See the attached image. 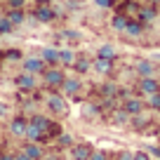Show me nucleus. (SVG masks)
<instances>
[{
	"instance_id": "1",
	"label": "nucleus",
	"mask_w": 160,
	"mask_h": 160,
	"mask_svg": "<svg viewBox=\"0 0 160 160\" xmlns=\"http://www.w3.org/2000/svg\"><path fill=\"white\" fill-rule=\"evenodd\" d=\"M42 104H45L47 115H52V118L64 120V118H68V113H71V101H68V97H64L59 90H45Z\"/></svg>"
},
{
	"instance_id": "2",
	"label": "nucleus",
	"mask_w": 160,
	"mask_h": 160,
	"mask_svg": "<svg viewBox=\"0 0 160 160\" xmlns=\"http://www.w3.org/2000/svg\"><path fill=\"white\" fill-rule=\"evenodd\" d=\"M85 82H82V75H66V80L61 82V94L68 97V101H75V104H82L85 101Z\"/></svg>"
},
{
	"instance_id": "3",
	"label": "nucleus",
	"mask_w": 160,
	"mask_h": 160,
	"mask_svg": "<svg viewBox=\"0 0 160 160\" xmlns=\"http://www.w3.org/2000/svg\"><path fill=\"white\" fill-rule=\"evenodd\" d=\"M66 80V68L64 66H47L40 75V85L45 90H61V82Z\"/></svg>"
},
{
	"instance_id": "4",
	"label": "nucleus",
	"mask_w": 160,
	"mask_h": 160,
	"mask_svg": "<svg viewBox=\"0 0 160 160\" xmlns=\"http://www.w3.org/2000/svg\"><path fill=\"white\" fill-rule=\"evenodd\" d=\"M12 85H14V90L21 92V94H33L40 87V75H31V73L19 71V73L12 78Z\"/></svg>"
},
{
	"instance_id": "5",
	"label": "nucleus",
	"mask_w": 160,
	"mask_h": 160,
	"mask_svg": "<svg viewBox=\"0 0 160 160\" xmlns=\"http://www.w3.org/2000/svg\"><path fill=\"white\" fill-rule=\"evenodd\" d=\"M26 127H28V115H24L21 111L7 118V134H10L12 139L24 141L26 139Z\"/></svg>"
},
{
	"instance_id": "6",
	"label": "nucleus",
	"mask_w": 160,
	"mask_h": 160,
	"mask_svg": "<svg viewBox=\"0 0 160 160\" xmlns=\"http://www.w3.org/2000/svg\"><path fill=\"white\" fill-rule=\"evenodd\" d=\"M153 127H155V113L151 108H146V111H141V113L132 115L127 130H132V132H151Z\"/></svg>"
},
{
	"instance_id": "7",
	"label": "nucleus",
	"mask_w": 160,
	"mask_h": 160,
	"mask_svg": "<svg viewBox=\"0 0 160 160\" xmlns=\"http://www.w3.org/2000/svg\"><path fill=\"white\" fill-rule=\"evenodd\" d=\"M28 14H31V19H33L35 24L50 26V24H54V21L59 19L61 12H59V10H54V5H35V7H33V12H28Z\"/></svg>"
},
{
	"instance_id": "8",
	"label": "nucleus",
	"mask_w": 160,
	"mask_h": 160,
	"mask_svg": "<svg viewBox=\"0 0 160 160\" xmlns=\"http://www.w3.org/2000/svg\"><path fill=\"white\" fill-rule=\"evenodd\" d=\"M132 73H134V78H151V75H158V64H155L153 59H137L134 64H132Z\"/></svg>"
},
{
	"instance_id": "9",
	"label": "nucleus",
	"mask_w": 160,
	"mask_h": 160,
	"mask_svg": "<svg viewBox=\"0 0 160 160\" xmlns=\"http://www.w3.org/2000/svg\"><path fill=\"white\" fill-rule=\"evenodd\" d=\"M134 90H137V94L139 97H151V94H155V92H160V80H158V75H151V78H139L137 80V85H134Z\"/></svg>"
},
{
	"instance_id": "10",
	"label": "nucleus",
	"mask_w": 160,
	"mask_h": 160,
	"mask_svg": "<svg viewBox=\"0 0 160 160\" xmlns=\"http://www.w3.org/2000/svg\"><path fill=\"white\" fill-rule=\"evenodd\" d=\"M92 153H94V144H92V141H82V139L75 141V144L68 148L71 160H90Z\"/></svg>"
},
{
	"instance_id": "11",
	"label": "nucleus",
	"mask_w": 160,
	"mask_h": 160,
	"mask_svg": "<svg viewBox=\"0 0 160 160\" xmlns=\"http://www.w3.org/2000/svg\"><path fill=\"white\" fill-rule=\"evenodd\" d=\"M45 68H47V64L40 59L38 54H28L21 61V71H24V73H31V75H42Z\"/></svg>"
},
{
	"instance_id": "12",
	"label": "nucleus",
	"mask_w": 160,
	"mask_h": 160,
	"mask_svg": "<svg viewBox=\"0 0 160 160\" xmlns=\"http://www.w3.org/2000/svg\"><path fill=\"white\" fill-rule=\"evenodd\" d=\"M80 115L85 120H104V108H101L99 101H82V106H80Z\"/></svg>"
},
{
	"instance_id": "13",
	"label": "nucleus",
	"mask_w": 160,
	"mask_h": 160,
	"mask_svg": "<svg viewBox=\"0 0 160 160\" xmlns=\"http://www.w3.org/2000/svg\"><path fill=\"white\" fill-rule=\"evenodd\" d=\"M115 71V61L111 59H101V57H94L92 59V73L97 75H104V78H111Z\"/></svg>"
},
{
	"instance_id": "14",
	"label": "nucleus",
	"mask_w": 160,
	"mask_h": 160,
	"mask_svg": "<svg viewBox=\"0 0 160 160\" xmlns=\"http://www.w3.org/2000/svg\"><path fill=\"white\" fill-rule=\"evenodd\" d=\"M160 17V7L158 5H148V2H144L141 5V12H139V21L148 28V26H153L155 21H158Z\"/></svg>"
},
{
	"instance_id": "15",
	"label": "nucleus",
	"mask_w": 160,
	"mask_h": 160,
	"mask_svg": "<svg viewBox=\"0 0 160 160\" xmlns=\"http://www.w3.org/2000/svg\"><path fill=\"white\" fill-rule=\"evenodd\" d=\"M141 5H144V2H139V0H122V2H120L113 12H122L127 19H139Z\"/></svg>"
},
{
	"instance_id": "16",
	"label": "nucleus",
	"mask_w": 160,
	"mask_h": 160,
	"mask_svg": "<svg viewBox=\"0 0 160 160\" xmlns=\"http://www.w3.org/2000/svg\"><path fill=\"white\" fill-rule=\"evenodd\" d=\"M21 151H24L26 155H28V158H33V160H42L45 158V153H47V148L42 144H35V141H21V146H19Z\"/></svg>"
},
{
	"instance_id": "17",
	"label": "nucleus",
	"mask_w": 160,
	"mask_h": 160,
	"mask_svg": "<svg viewBox=\"0 0 160 160\" xmlns=\"http://www.w3.org/2000/svg\"><path fill=\"white\" fill-rule=\"evenodd\" d=\"M130 118H132V115L127 113L122 106H120V108H115V111H111V113L106 115L108 125H113V127H127V125H130Z\"/></svg>"
},
{
	"instance_id": "18",
	"label": "nucleus",
	"mask_w": 160,
	"mask_h": 160,
	"mask_svg": "<svg viewBox=\"0 0 160 160\" xmlns=\"http://www.w3.org/2000/svg\"><path fill=\"white\" fill-rule=\"evenodd\" d=\"M71 68L75 71V75H87V73H92V59L87 54H78Z\"/></svg>"
},
{
	"instance_id": "19",
	"label": "nucleus",
	"mask_w": 160,
	"mask_h": 160,
	"mask_svg": "<svg viewBox=\"0 0 160 160\" xmlns=\"http://www.w3.org/2000/svg\"><path fill=\"white\" fill-rule=\"evenodd\" d=\"M61 132H66L64 122H61L59 118H50V122H47V127H45V137L50 139V144H54V139L61 134Z\"/></svg>"
},
{
	"instance_id": "20",
	"label": "nucleus",
	"mask_w": 160,
	"mask_h": 160,
	"mask_svg": "<svg viewBox=\"0 0 160 160\" xmlns=\"http://www.w3.org/2000/svg\"><path fill=\"white\" fill-rule=\"evenodd\" d=\"M122 108L130 115H137V113H141V111H146V99L144 97H132V99L122 101Z\"/></svg>"
},
{
	"instance_id": "21",
	"label": "nucleus",
	"mask_w": 160,
	"mask_h": 160,
	"mask_svg": "<svg viewBox=\"0 0 160 160\" xmlns=\"http://www.w3.org/2000/svg\"><path fill=\"white\" fill-rule=\"evenodd\" d=\"M144 33H146V26L141 24L139 19H130V21H127V26H125V33H122V35H127V38H132V40H134V38L139 40Z\"/></svg>"
},
{
	"instance_id": "22",
	"label": "nucleus",
	"mask_w": 160,
	"mask_h": 160,
	"mask_svg": "<svg viewBox=\"0 0 160 160\" xmlns=\"http://www.w3.org/2000/svg\"><path fill=\"white\" fill-rule=\"evenodd\" d=\"M2 61L5 64H21L24 61V50L21 47H2Z\"/></svg>"
},
{
	"instance_id": "23",
	"label": "nucleus",
	"mask_w": 160,
	"mask_h": 160,
	"mask_svg": "<svg viewBox=\"0 0 160 160\" xmlns=\"http://www.w3.org/2000/svg\"><path fill=\"white\" fill-rule=\"evenodd\" d=\"M94 57H101V59H111V61H118V59H120V52H118V47H115V45H108V42H104V45L97 47Z\"/></svg>"
},
{
	"instance_id": "24",
	"label": "nucleus",
	"mask_w": 160,
	"mask_h": 160,
	"mask_svg": "<svg viewBox=\"0 0 160 160\" xmlns=\"http://www.w3.org/2000/svg\"><path fill=\"white\" fill-rule=\"evenodd\" d=\"M127 21H130V19H127L122 12H115V14H111V19H108V28L113 31V33H125Z\"/></svg>"
},
{
	"instance_id": "25",
	"label": "nucleus",
	"mask_w": 160,
	"mask_h": 160,
	"mask_svg": "<svg viewBox=\"0 0 160 160\" xmlns=\"http://www.w3.org/2000/svg\"><path fill=\"white\" fill-rule=\"evenodd\" d=\"M38 57L45 61L47 66H61L59 64V47H42Z\"/></svg>"
},
{
	"instance_id": "26",
	"label": "nucleus",
	"mask_w": 160,
	"mask_h": 160,
	"mask_svg": "<svg viewBox=\"0 0 160 160\" xmlns=\"http://www.w3.org/2000/svg\"><path fill=\"white\" fill-rule=\"evenodd\" d=\"M118 90H120L118 80H113V78L104 80V82L99 85V99H101V97H118Z\"/></svg>"
},
{
	"instance_id": "27",
	"label": "nucleus",
	"mask_w": 160,
	"mask_h": 160,
	"mask_svg": "<svg viewBox=\"0 0 160 160\" xmlns=\"http://www.w3.org/2000/svg\"><path fill=\"white\" fill-rule=\"evenodd\" d=\"M75 57H78V52H75L71 45H66V47H59V64L64 66V68H71V66H73Z\"/></svg>"
},
{
	"instance_id": "28",
	"label": "nucleus",
	"mask_w": 160,
	"mask_h": 160,
	"mask_svg": "<svg viewBox=\"0 0 160 160\" xmlns=\"http://www.w3.org/2000/svg\"><path fill=\"white\" fill-rule=\"evenodd\" d=\"M5 17L12 21L14 28H19V26H24L26 21H28V12L26 10H5Z\"/></svg>"
},
{
	"instance_id": "29",
	"label": "nucleus",
	"mask_w": 160,
	"mask_h": 160,
	"mask_svg": "<svg viewBox=\"0 0 160 160\" xmlns=\"http://www.w3.org/2000/svg\"><path fill=\"white\" fill-rule=\"evenodd\" d=\"M75 141H78V139H75V137L71 134V132H61V134H59V137H57V139H54V148L64 153V151H68L71 146L75 144Z\"/></svg>"
},
{
	"instance_id": "30",
	"label": "nucleus",
	"mask_w": 160,
	"mask_h": 160,
	"mask_svg": "<svg viewBox=\"0 0 160 160\" xmlns=\"http://www.w3.org/2000/svg\"><path fill=\"white\" fill-rule=\"evenodd\" d=\"M59 38H61V42L78 45L80 40H82V33H80V31H75V28H61V31H59Z\"/></svg>"
},
{
	"instance_id": "31",
	"label": "nucleus",
	"mask_w": 160,
	"mask_h": 160,
	"mask_svg": "<svg viewBox=\"0 0 160 160\" xmlns=\"http://www.w3.org/2000/svg\"><path fill=\"white\" fill-rule=\"evenodd\" d=\"M14 26H12V21L7 19L5 14H0V38H2V35H14Z\"/></svg>"
},
{
	"instance_id": "32",
	"label": "nucleus",
	"mask_w": 160,
	"mask_h": 160,
	"mask_svg": "<svg viewBox=\"0 0 160 160\" xmlns=\"http://www.w3.org/2000/svg\"><path fill=\"white\" fill-rule=\"evenodd\" d=\"M146 108H151L155 115H160V92H155V94L146 97Z\"/></svg>"
},
{
	"instance_id": "33",
	"label": "nucleus",
	"mask_w": 160,
	"mask_h": 160,
	"mask_svg": "<svg viewBox=\"0 0 160 160\" xmlns=\"http://www.w3.org/2000/svg\"><path fill=\"white\" fill-rule=\"evenodd\" d=\"M132 97H139V94H137V90H134V87L120 85V90H118V99H120V101H127V99H132Z\"/></svg>"
},
{
	"instance_id": "34",
	"label": "nucleus",
	"mask_w": 160,
	"mask_h": 160,
	"mask_svg": "<svg viewBox=\"0 0 160 160\" xmlns=\"http://www.w3.org/2000/svg\"><path fill=\"white\" fill-rule=\"evenodd\" d=\"M90 160H113V151L111 148H94Z\"/></svg>"
},
{
	"instance_id": "35",
	"label": "nucleus",
	"mask_w": 160,
	"mask_h": 160,
	"mask_svg": "<svg viewBox=\"0 0 160 160\" xmlns=\"http://www.w3.org/2000/svg\"><path fill=\"white\" fill-rule=\"evenodd\" d=\"M113 160H134V151H130V148L113 151Z\"/></svg>"
},
{
	"instance_id": "36",
	"label": "nucleus",
	"mask_w": 160,
	"mask_h": 160,
	"mask_svg": "<svg viewBox=\"0 0 160 160\" xmlns=\"http://www.w3.org/2000/svg\"><path fill=\"white\" fill-rule=\"evenodd\" d=\"M5 10H26V0H2Z\"/></svg>"
},
{
	"instance_id": "37",
	"label": "nucleus",
	"mask_w": 160,
	"mask_h": 160,
	"mask_svg": "<svg viewBox=\"0 0 160 160\" xmlns=\"http://www.w3.org/2000/svg\"><path fill=\"white\" fill-rule=\"evenodd\" d=\"M144 151H146L153 160H160V141H158V144H146Z\"/></svg>"
},
{
	"instance_id": "38",
	"label": "nucleus",
	"mask_w": 160,
	"mask_h": 160,
	"mask_svg": "<svg viewBox=\"0 0 160 160\" xmlns=\"http://www.w3.org/2000/svg\"><path fill=\"white\" fill-rule=\"evenodd\" d=\"M42 160H64V153L57 151V148H52V151H47V153H45V158H42Z\"/></svg>"
},
{
	"instance_id": "39",
	"label": "nucleus",
	"mask_w": 160,
	"mask_h": 160,
	"mask_svg": "<svg viewBox=\"0 0 160 160\" xmlns=\"http://www.w3.org/2000/svg\"><path fill=\"white\" fill-rule=\"evenodd\" d=\"M94 2V7H99V10H113V2L111 0H92Z\"/></svg>"
},
{
	"instance_id": "40",
	"label": "nucleus",
	"mask_w": 160,
	"mask_h": 160,
	"mask_svg": "<svg viewBox=\"0 0 160 160\" xmlns=\"http://www.w3.org/2000/svg\"><path fill=\"white\" fill-rule=\"evenodd\" d=\"M10 118V104L7 101H0V120Z\"/></svg>"
},
{
	"instance_id": "41",
	"label": "nucleus",
	"mask_w": 160,
	"mask_h": 160,
	"mask_svg": "<svg viewBox=\"0 0 160 160\" xmlns=\"http://www.w3.org/2000/svg\"><path fill=\"white\" fill-rule=\"evenodd\" d=\"M134 160H153V158H151L144 148H137V151H134Z\"/></svg>"
},
{
	"instance_id": "42",
	"label": "nucleus",
	"mask_w": 160,
	"mask_h": 160,
	"mask_svg": "<svg viewBox=\"0 0 160 160\" xmlns=\"http://www.w3.org/2000/svg\"><path fill=\"white\" fill-rule=\"evenodd\" d=\"M14 160H33V158H28V155L19 148V151H14Z\"/></svg>"
},
{
	"instance_id": "43",
	"label": "nucleus",
	"mask_w": 160,
	"mask_h": 160,
	"mask_svg": "<svg viewBox=\"0 0 160 160\" xmlns=\"http://www.w3.org/2000/svg\"><path fill=\"white\" fill-rule=\"evenodd\" d=\"M0 160H14V153H10V151H0Z\"/></svg>"
},
{
	"instance_id": "44",
	"label": "nucleus",
	"mask_w": 160,
	"mask_h": 160,
	"mask_svg": "<svg viewBox=\"0 0 160 160\" xmlns=\"http://www.w3.org/2000/svg\"><path fill=\"white\" fill-rule=\"evenodd\" d=\"M35 5H52V0H33Z\"/></svg>"
},
{
	"instance_id": "45",
	"label": "nucleus",
	"mask_w": 160,
	"mask_h": 160,
	"mask_svg": "<svg viewBox=\"0 0 160 160\" xmlns=\"http://www.w3.org/2000/svg\"><path fill=\"white\" fill-rule=\"evenodd\" d=\"M144 2H148V5H158V7H160V0H144Z\"/></svg>"
},
{
	"instance_id": "46",
	"label": "nucleus",
	"mask_w": 160,
	"mask_h": 160,
	"mask_svg": "<svg viewBox=\"0 0 160 160\" xmlns=\"http://www.w3.org/2000/svg\"><path fill=\"white\" fill-rule=\"evenodd\" d=\"M111 2H113V10H115V7H118L120 2H122V0H111Z\"/></svg>"
},
{
	"instance_id": "47",
	"label": "nucleus",
	"mask_w": 160,
	"mask_h": 160,
	"mask_svg": "<svg viewBox=\"0 0 160 160\" xmlns=\"http://www.w3.org/2000/svg\"><path fill=\"white\" fill-rule=\"evenodd\" d=\"M158 80H160V66H158Z\"/></svg>"
},
{
	"instance_id": "48",
	"label": "nucleus",
	"mask_w": 160,
	"mask_h": 160,
	"mask_svg": "<svg viewBox=\"0 0 160 160\" xmlns=\"http://www.w3.org/2000/svg\"><path fill=\"white\" fill-rule=\"evenodd\" d=\"M0 50H2V45H0Z\"/></svg>"
}]
</instances>
